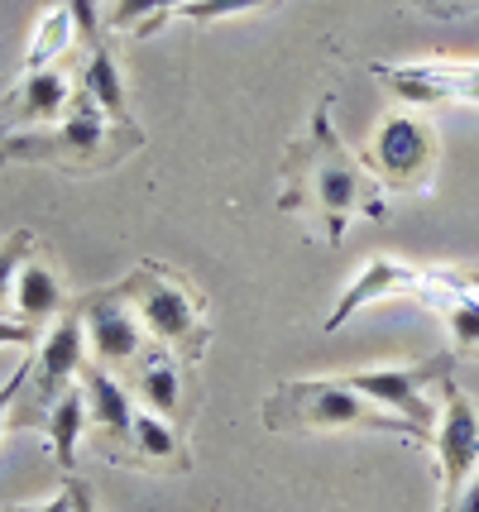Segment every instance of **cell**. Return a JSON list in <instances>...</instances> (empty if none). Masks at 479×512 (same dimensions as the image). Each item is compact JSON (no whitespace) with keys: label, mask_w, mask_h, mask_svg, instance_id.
<instances>
[{"label":"cell","mask_w":479,"mask_h":512,"mask_svg":"<svg viewBox=\"0 0 479 512\" xmlns=\"http://www.w3.org/2000/svg\"><path fill=\"white\" fill-rule=\"evenodd\" d=\"M259 5H269V0H192L183 5L178 15L192 24H211V20H226V15H245V10H259Z\"/></svg>","instance_id":"obj_23"},{"label":"cell","mask_w":479,"mask_h":512,"mask_svg":"<svg viewBox=\"0 0 479 512\" xmlns=\"http://www.w3.org/2000/svg\"><path fill=\"white\" fill-rule=\"evenodd\" d=\"M283 178H288V187H283L278 206L288 216H302L326 245H341L345 225L355 216H369V221L384 216V197H379L374 173L365 168V158L345 149L336 125H331V101L317 106L307 134L288 149Z\"/></svg>","instance_id":"obj_1"},{"label":"cell","mask_w":479,"mask_h":512,"mask_svg":"<svg viewBox=\"0 0 479 512\" xmlns=\"http://www.w3.org/2000/svg\"><path fill=\"white\" fill-rule=\"evenodd\" d=\"M441 512H479V469H475V479H470L456 498H446V503H441Z\"/></svg>","instance_id":"obj_25"},{"label":"cell","mask_w":479,"mask_h":512,"mask_svg":"<svg viewBox=\"0 0 479 512\" xmlns=\"http://www.w3.org/2000/svg\"><path fill=\"white\" fill-rule=\"evenodd\" d=\"M369 72L379 82H388L412 106H441V101H470V106H479V63H465V58L374 63Z\"/></svg>","instance_id":"obj_10"},{"label":"cell","mask_w":479,"mask_h":512,"mask_svg":"<svg viewBox=\"0 0 479 512\" xmlns=\"http://www.w3.org/2000/svg\"><path fill=\"white\" fill-rule=\"evenodd\" d=\"M34 259V235L20 230V235H10V240H0V302L15 292V278H20V268Z\"/></svg>","instance_id":"obj_22"},{"label":"cell","mask_w":479,"mask_h":512,"mask_svg":"<svg viewBox=\"0 0 479 512\" xmlns=\"http://www.w3.org/2000/svg\"><path fill=\"white\" fill-rule=\"evenodd\" d=\"M130 455L139 465H173V469H187L183 450V436L173 431V422H163L154 412H135V431H130Z\"/></svg>","instance_id":"obj_16"},{"label":"cell","mask_w":479,"mask_h":512,"mask_svg":"<svg viewBox=\"0 0 479 512\" xmlns=\"http://www.w3.org/2000/svg\"><path fill=\"white\" fill-rule=\"evenodd\" d=\"M63 489H68V503H72V512H96V498H92V489H87V484H82L77 474H68V484H63Z\"/></svg>","instance_id":"obj_26"},{"label":"cell","mask_w":479,"mask_h":512,"mask_svg":"<svg viewBox=\"0 0 479 512\" xmlns=\"http://www.w3.org/2000/svg\"><path fill=\"white\" fill-rule=\"evenodd\" d=\"M451 292H465V273H441V268H408V264H393V259H374V264L341 292V302L331 307L326 316V331H341L350 316L379 302V297H417L436 312H446Z\"/></svg>","instance_id":"obj_4"},{"label":"cell","mask_w":479,"mask_h":512,"mask_svg":"<svg viewBox=\"0 0 479 512\" xmlns=\"http://www.w3.org/2000/svg\"><path fill=\"white\" fill-rule=\"evenodd\" d=\"M82 393H87V417L92 431L101 436V446L120 455V446H130V431H135V402L106 369H82Z\"/></svg>","instance_id":"obj_12"},{"label":"cell","mask_w":479,"mask_h":512,"mask_svg":"<svg viewBox=\"0 0 479 512\" xmlns=\"http://www.w3.org/2000/svg\"><path fill=\"white\" fill-rule=\"evenodd\" d=\"M451 379V355H436L427 364H403V369H365V374H345V383L369 398L374 407H384L393 417L412 422L417 431L432 436L436 426V412H432V398H427V383H441Z\"/></svg>","instance_id":"obj_9"},{"label":"cell","mask_w":479,"mask_h":512,"mask_svg":"<svg viewBox=\"0 0 479 512\" xmlns=\"http://www.w3.org/2000/svg\"><path fill=\"white\" fill-rule=\"evenodd\" d=\"M87 422H92L87 417V393H77V388H68L48 412V446L58 455L63 474H77V441H82Z\"/></svg>","instance_id":"obj_17"},{"label":"cell","mask_w":479,"mask_h":512,"mask_svg":"<svg viewBox=\"0 0 479 512\" xmlns=\"http://www.w3.org/2000/svg\"><path fill=\"white\" fill-rule=\"evenodd\" d=\"M115 292L130 302V312L139 316V326L154 335V340L173 345L187 364H192V359H202V350H206L202 307H197L192 288H187L173 268L144 259V264H135L120 283H115Z\"/></svg>","instance_id":"obj_3"},{"label":"cell","mask_w":479,"mask_h":512,"mask_svg":"<svg viewBox=\"0 0 479 512\" xmlns=\"http://www.w3.org/2000/svg\"><path fill=\"white\" fill-rule=\"evenodd\" d=\"M192 0H115V10L106 15V29H135V34H154L168 15H178Z\"/></svg>","instance_id":"obj_20"},{"label":"cell","mask_w":479,"mask_h":512,"mask_svg":"<svg viewBox=\"0 0 479 512\" xmlns=\"http://www.w3.org/2000/svg\"><path fill=\"white\" fill-rule=\"evenodd\" d=\"M264 426L269 431H384L403 441H432L427 431L393 417L384 407L360 398L345 379H288L274 388V398L264 402Z\"/></svg>","instance_id":"obj_2"},{"label":"cell","mask_w":479,"mask_h":512,"mask_svg":"<svg viewBox=\"0 0 479 512\" xmlns=\"http://www.w3.org/2000/svg\"><path fill=\"white\" fill-rule=\"evenodd\" d=\"M72 39H77V24H72L68 5H63V0H53L44 15H39V29H34V39H29V53H24V72H44V67H53V58L72 48Z\"/></svg>","instance_id":"obj_19"},{"label":"cell","mask_w":479,"mask_h":512,"mask_svg":"<svg viewBox=\"0 0 479 512\" xmlns=\"http://www.w3.org/2000/svg\"><path fill=\"white\" fill-rule=\"evenodd\" d=\"M436 479H441V503L456 498L479 469V407L460 393L456 379H441V417L432 426Z\"/></svg>","instance_id":"obj_8"},{"label":"cell","mask_w":479,"mask_h":512,"mask_svg":"<svg viewBox=\"0 0 479 512\" xmlns=\"http://www.w3.org/2000/svg\"><path fill=\"white\" fill-rule=\"evenodd\" d=\"M72 101V82L58 67L44 72H24V82L15 87V115L20 120H58Z\"/></svg>","instance_id":"obj_15"},{"label":"cell","mask_w":479,"mask_h":512,"mask_svg":"<svg viewBox=\"0 0 479 512\" xmlns=\"http://www.w3.org/2000/svg\"><path fill=\"white\" fill-rule=\"evenodd\" d=\"M77 316H82L87 350H92L96 359H106V364H125V359H135L139 350H144V326H139V316L130 312V302H125L115 288L87 297Z\"/></svg>","instance_id":"obj_11"},{"label":"cell","mask_w":479,"mask_h":512,"mask_svg":"<svg viewBox=\"0 0 479 512\" xmlns=\"http://www.w3.org/2000/svg\"><path fill=\"white\" fill-rule=\"evenodd\" d=\"M436 134L432 125H422L417 115L393 111L379 120V130L369 139L365 168L374 173V182L398 187V192H422L436 173Z\"/></svg>","instance_id":"obj_5"},{"label":"cell","mask_w":479,"mask_h":512,"mask_svg":"<svg viewBox=\"0 0 479 512\" xmlns=\"http://www.w3.org/2000/svg\"><path fill=\"white\" fill-rule=\"evenodd\" d=\"M29 512H72V503H68V489L58 493V498H48L44 508H29Z\"/></svg>","instance_id":"obj_28"},{"label":"cell","mask_w":479,"mask_h":512,"mask_svg":"<svg viewBox=\"0 0 479 512\" xmlns=\"http://www.w3.org/2000/svg\"><path fill=\"white\" fill-rule=\"evenodd\" d=\"M106 115L96 106L92 96L82 91L77 101H72L68 120L58 125V130H44V134H10L5 144H0V158L10 163V158H48V163H115V154H106Z\"/></svg>","instance_id":"obj_7"},{"label":"cell","mask_w":479,"mask_h":512,"mask_svg":"<svg viewBox=\"0 0 479 512\" xmlns=\"http://www.w3.org/2000/svg\"><path fill=\"white\" fill-rule=\"evenodd\" d=\"M87 369V335H82V316H58L53 331L44 335L39 355L29 364V393H24V412H15V422H44L53 412V402L72 388V379H82Z\"/></svg>","instance_id":"obj_6"},{"label":"cell","mask_w":479,"mask_h":512,"mask_svg":"<svg viewBox=\"0 0 479 512\" xmlns=\"http://www.w3.org/2000/svg\"><path fill=\"white\" fill-rule=\"evenodd\" d=\"M135 393L163 422H168V417H183V407H187L183 402V364L173 355H163V350L144 355L135 369Z\"/></svg>","instance_id":"obj_13"},{"label":"cell","mask_w":479,"mask_h":512,"mask_svg":"<svg viewBox=\"0 0 479 512\" xmlns=\"http://www.w3.org/2000/svg\"><path fill=\"white\" fill-rule=\"evenodd\" d=\"M68 307V292H63V278L44 264V259H29L15 278V312L34 326V321H48V316H63Z\"/></svg>","instance_id":"obj_14"},{"label":"cell","mask_w":479,"mask_h":512,"mask_svg":"<svg viewBox=\"0 0 479 512\" xmlns=\"http://www.w3.org/2000/svg\"><path fill=\"white\" fill-rule=\"evenodd\" d=\"M82 91L101 106L106 120H115V125H135L130 111H125V77H120V67H115V58H111V48L106 44L92 48V58H87V77H82Z\"/></svg>","instance_id":"obj_18"},{"label":"cell","mask_w":479,"mask_h":512,"mask_svg":"<svg viewBox=\"0 0 479 512\" xmlns=\"http://www.w3.org/2000/svg\"><path fill=\"white\" fill-rule=\"evenodd\" d=\"M24 383H29V364H20V369L5 379V388H0V426H5V407H10V398L24 393Z\"/></svg>","instance_id":"obj_27"},{"label":"cell","mask_w":479,"mask_h":512,"mask_svg":"<svg viewBox=\"0 0 479 512\" xmlns=\"http://www.w3.org/2000/svg\"><path fill=\"white\" fill-rule=\"evenodd\" d=\"M0 512H29V508H0Z\"/></svg>","instance_id":"obj_30"},{"label":"cell","mask_w":479,"mask_h":512,"mask_svg":"<svg viewBox=\"0 0 479 512\" xmlns=\"http://www.w3.org/2000/svg\"><path fill=\"white\" fill-rule=\"evenodd\" d=\"M446 321H451V335H456L460 350H479V297L475 292H451Z\"/></svg>","instance_id":"obj_21"},{"label":"cell","mask_w":479,"mask_h":512,"mask_svg":"<svg viewBox=\"0 0 479 512\" xmlns=\"http://www.w3.org/2000/svg\"><path fill=\"white\" fill-rule=\"evenodd\" d=\"M68 5L72 24H77V39H87V44H101V20H96V0H63Z\"/></svg>","instance_id":"obj_24"},{"label":"cell","mask_w":479,"mask_h":512,"mask_svg":"<svg viewBox=\"0 0 479 512\" xmlns=\"http://www.w3.org/2000/svg\"><path fill=\"white\" fill-rule=\"evenodd\" d=\"M10 139V120H5V111H0V144Z\"/></svg>","instance_id":"obj_29"}]
</instances>
